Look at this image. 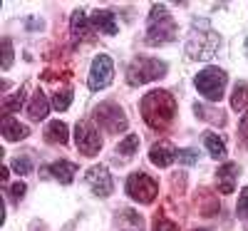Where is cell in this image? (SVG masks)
I'll use <instances>...</instances> for the list:
<instances>
[{
  "label": "cell",
  "mask_w": 248,
  "mask_h": 231,
  "mask_svg": "<svg viewBox=\"0 0 248 231\" xmlns=\"http://www.w3.org/2000/svg\"><path fill=\"white\" fill-rule=\"evenodd\" d=\"M176 115V99L167 90H152L141 99V117L152 130H167Z\"/></svg>",
  "instance_id": "cell-1"
},
{
  "label": "cell",
  "mask_w": 248,
  "mask_h": 231,
  "mask_svg": "<svg viewBox=\"0 0 248 231\" xmlns=\"http://www.w3.org/2000/svg\"><path fill=\"white\" fill-rule=\"evenodd\" d=\"M176 40V23L174 17L169 15L167 5H152L149 13V23H147V43L152 45H164Z\"/></svg>",
  "instance_id": "cell-2"
},
{
  "label": "cell",
  "mask_w": 248,
  "mask_h": 231,
  "mask_svg": "<svg viewBox=\"0 0 248 231\" xmlns=\"http://www.w3.org/2000/svg\"><path fill=\"white\" fill-rule=\"evenodd\" d=\"M164 75H167V65L156 57H134L132 65L127 67V82L132 87L147 85V82H154Z\"/></svg>",
  "instance_id": "cell-3"
},
{
  "label": "cell",
  "mask_w": 248,
  "mask_h": 231,
  "mask_svg": "<svg viewBox=\"0 0 248 231\" xmlns=\"http://www.w3.org/2000/svg\"><path fill=\"white\" fill-rule=\"evenodd\" d=\"M221 45V37L209 30V28H194L189 33V37H186V55L194 57V60H209L216 55Z\"/></svg>",
  "instance_id": "cell-4"
},
{
  "label": "cell",
  "mask_w": 248,
  "mask_h": 231,
  "mask_svg": "<svg viewBox=\"0 0 248 231\" xmlns=\"http://www.w3.org/2000/svg\"><path fill=\"white\" fill-rule=\"evenodd\" d=\"M196 90L209 99V102H221L223 97V87L229 82V75H226L221 67H206L196 75Z\"/></svg>",
  "instance_id": "cell-5"
},
{
  "label": "cell",
  "mask_w": 248,
  "mask_h": 231,
  "mask_svg": "<svg viewBox=\"0 0 248 231\" xmlns=\"http://www.w3.org/2000/svg\"><path fill=\"white\" fill-rule=\"evenodd\" d=\"M127 194L139 204H152L159 194V184L144 172H134L127 179Z\"/></svg>",
  "instance_id": "cell-6"
},
{
  "label": "cell",
  "mask_w": 248,
  "mask_h": 231,
  "mask_svg": "<svg viewBox=\"0 0 248 231\" xmlns=\"http://www.w3.org/2000/svg\"><path fill=\"white\" fill-rule=\"evenodd\" d=\"M75 142H77L79 154H85V157H97L99 149H102V134H99V130L94 127V124L87 122V119L77 122V127H75Z\"/></svg>",
  "instance_id": "cell-7"
},
{
  "label": "cell",
  "mask_w": 248,
  "mask_h": 231,
  "mask_svg": "<svg viewBox=\"0 0 248 231\" xmlns=\"http://www.w3.org/2000/svg\"><path fill=\"white\" fill-rule=\"evenodd\" d=\"M114 80V62L109 55H97L92 60V67H90V77H87V87L92 92H99V90H105L109 87V82Z\"/></svg>",
  "instance_id": "cell-8"
},
{
  "label": "cell",
  "mask_w": 248,
  "mask_h": 231,
  "mask_svg": "<svg viewBox=\"0 0 248 231\" xmlns=\"http://www.w3.org/2000/svg\"><path fill=\"white\" fill-rule=\"evenodd\" d=\"M94 119L107 132H122V130H127V115L122 112V107H117V104H112V102H102L99 107L94 110Z\"/></svg>",
  "instance_id": "cell-9"
},
{
  "label": "cell",
  "mask_w": 248,
  "mask_h": 231,
  "mask_svg": "<svg viewBox=\"0 0 248 231\" xmlns=\"http://www.w3.org/2000/svg\"><path fill=\"white\" fill-rule=\"evenodd\" d=\"M85 182L92 186V192L97 194V197H109L112 194V189H114V182H112V174H109V169L107 166H102V164H97V166H92V169L85 174Z\"/></svg>",
  "instance_id": "cell-10"
},
{
  "label": "cell",
  "mask_w": 248,
  "mask_h": 231,
  "mask_svg": "<svg viewBox=\"0 0 248 231\" xmlns=\"http://www.w3.org/2000/svg\"><path fill=\"white\" fill-rule=\"evenodd\" d=\"M92 28L105 33V35H117L119 25H117V17L112 10H94L92 13Z\"/></svg>",
  "instance_id": "cell-11"
},
{
  "label": "cell",
  "mask_w": 248,
  "mask_h": 231,
  "mask_svg": "<svg viewBox=\"0 0 248 231\" xmlns=\"http://www.w3.org/2000/svg\"><path fill=\"white\" fill-rule=\"evenodd\" d=\"M176 149H174V144L171 142H156L152 149H149V159L156 164V166H169L174 159H176Z\"/></svg>",
  "instance_id": "cell-12"
},
{
  "label": "cell",
  "mask_w": 248,
  "mask_h": 231,
  "mask_svg": "<svg viewBox=\"0 0 248 231\" xmlns=\"http://www.w3.org/2000/svg\"><path fill=\"white\" fill-rule=\"evenodd\" d=\"M90 23H87V13L85 10H75L72 17H70V33H72V40L75 43H82V40H90Z\"/></svg>",
  "instance_id": "cell-13"
},
{
  "label": "cell",
  "mask_w": 248,
  "mask_h": 231,
  "mask_svg": "<svg viewBox=\"0 0 248 231\" xmlns=\"http://www.w3.org/2000/svg\"><path fill=\"white\" fill-rule=\"evenodd\" d=\"M238 174H241V169H238V164H223V166H218V172H216V177H218V189L223 194H231L233 189H236V179H238Z\"/></svg>",
  "instance_id": "cell-14"
},
{
  "label": "cell",
  "mask_w": 248,
  "mask_h": 231,
  "mask_svg": "<svg viewBox=\"0 0 248 231\" xmlns=\"http://www.w3.org/2000/svg\"><path fill=\"white\" fill-rule=\"evenodd\" d=\"M3 137L8 142H20V139H25L30 134V127H25V124H20L17 119H13L10 115H3Z\"/></svg>",
  "instance_id": "cell-15"
},
{
  "label": "cell",
  "mask_w": 248,
  "mask_h": 231,
  "mask_svg": "<svg viewBox=\"0 0 248 231\" xmlns=\"http://www.w3.org/2000/svg\"><path fill=\"white\" fill-rule=\"evenodd\" d=\"M47 112H50V102H47V97H45L43 90H37V92L32 95L30 104H28V115H30L32 122H40V119L47 117Z\"/></svg>",
  "instance_id": "cell-16"
},
{
  "label": "cell",
  "mask_w": 248,
  "mask_h": 231,
  "mask_svg": "<svg viewBox=\"0 0 248 231\" xmlns=\"http://www.w3.org/2000/svg\"><path fill=\"white\" fill-rule=\"evenodd\" d=\"M50 174H52L55 179H60L62 184H72V179H75V174H77V166H75L72 162H67V159H60V162H55V164L50 166Z\"/></svg>",
  "instance_id": "cell-17"
},
{
  "label": "cell",
  "mask_w": 248,
  "mask_h": 231,
  "mask_svg": "<svg viewBox=\"0 0 248 231\" xmlns=\"http://www.w3.org/2000/svg\"><path fill=\"white\" fill-rule=\"evenodd\" d=\"M45 139L50 144H67L70 139V132H67V124L65 122H50L47 127H45Z\"/></svg>",
  "instance_id": "cell-18"
},
{
  "label": "cell",
  "mask_w": 248,
  "mask_h": 231,
  "mask_svg": "<svg viewBox=\"0 0 248 231\" xmlns=\"http://www.w3.org/2000/svg\"><path fill=\"white\" fill-rule=\"evenodd\" d=\"M203 147L209 149V154H211L214 159H223V157H226V144H223V139H221L218 134H214V132H206V134H203Z\"/></svg>",
  "instance_id": "cell-19"
},
{
  "label": "cell",
  "mask_w": 248,
  "mask_h": 231,
  "mask_svg": "<svg viewBox=\"0 0 248 231\" xmlns=\"http://www.w3.org/2000/svg\"><path fill=\"white\" fill-rule=\"evenodd\" d=\"M231 107L236 112L248 107V82H238V85H236V90L231 95Z\"/></svg>",
  "instance_id": "cell-20"
},
{
  "label": "cell",
  "mask_w": 248,
  "mask_h": 231,
  "mask_svg": "<svg viewBox=\"0 0 248 231\" xmlns=\"http://www.w3.org/2000/svg\"><path fill=\"white\" fill-rule=\"evenodd\" d=\"M70 104H72V90L70 87H62L52 95V110L65 112V110H70Z\"/></svg>",
  "instance_id": "cell-21"
},
{
  "label": "cell",
  "mask_w": 248,
  "mask_h": 231,
  "mask_svg": "<svg viewBox=\"0 0 248 231\" xmlns=\"http://www.w3.org/2000/svg\"><path fill=\"white\" fill-rule=\"evenodd\" d=\"M137 147H139V134H127L119 144H117V154L122 157H132L137 152Z\"/></svg>",
  "instance_id": "cell-22"
},
{
  "label": "cell",
  "mask_w": 248,
  "mask_h": 231,
  "mask_svg": "<svg viewBox=\"0 0 248 231\" xmlns=\"http://www.w3.org/2000/svg\"><path fill=\"white\" fill-rule=\"evenodd\" d=\"M23 99H25V87H20L13 97H5V102H3V110H5V115H10V112H15V110H20V104H23Z\"/></svg>",
  "instance_id": "cell-23"
},
{
  "label": "cell",
  "mask_w": 248,
  "mask_h": 231,
  "mask_svg": "<svg viewBox=\"0 0 248 231\" xmlns=\"http://www.w3.org/2000/svg\"><path fill=\"white\" fill-rule=\"evenodd\" d=\"M238 219H248V186H243V192L238 197V206H236Z\"/></svg>",
  "instance_id": "cell-24"
},
{
  "label": "cell",
  "mask_w": 248,
  "mask_h": 231,
  "mask_svg": "<svg viewBox=\"0 0 248 231\" xmlns=\"http://www.w3.org/2000/svg\"><path fill=\"white\" fill-rule=\"evenodd\" d=\"M10 166H13L17 174H30V172H32V164H30V159H25V157H15Z\"/></svg>",
  "instance_id": "cell-25"
},
{
  "label": "cell",
  "mask_w": 248,
  "mask_h": 231,
  "mask_svg": "<svg viewBox=\"0 0 248 231\" xmlns=\"http://www.w3.org/2000/svg\"><path fill=\"white\" fill-rule=\"evenodd\" d=\"M25 192H28V186L23 184V182H15V184H8V194H10V199L13 201H20L25 197Z\"/></svg>",
  "instance_id": "cell-26"
},
{
  "label": "cell",
  "mask_w": 248,
  "mask_h": 231,
  "mask_svg": "<svg viewBox=\"0 0 248 231\" xmlns=\"http://www.w3.org/2000/svg\"><path fill=\"white\" fill-rule=\"evenodd\" d=\"M0 50H3V70H10L13 67V45H10L8 37L3 40V48Z\"/></svg>",
  "instance_id": "cell-27"
},
{
  "label": "cell",
  "mask_w": 248,
  "mask_h": 231,
  "mask_svg": "<svg viewBox=\"0 0 248 231\" xmlns=\"http://www.w3.org/2000/svg\"><path fill=\"white\" fill-rule=\"evenodd\" d=\"M176 159H179V164L191 166V164H196V162H199V152H194V149H184V152H179V154H176Z\"/></svg>",
  "instance_id": "cell-28"
},
{
  "label": "cell",
  "mask_w": 248,
  "mask_h": 231,
  "mask_svg": "<svg viewBox=\"0 0 248 231\" xmlns=\"http://www.w3.org/2000/svg\"><path fill=\"white\" fill-rule=\"evenodd\" d=\"M154 231H179V226L171 224L169 219H164V216H156L154 219Z\"/></svg>",
  "instance_id": "cell-29"
},
{
  "label": "cell",
  "mask_w": 248,
  "mask_h": 231,
  "mask_svg": "<svg viewBox=\"0 0 248 231\" xmlns=\"http://www.w3.org/2000/svg\"><path fill=\"white\" fill-rule=\"evenodd\" d=\"M238 139L243 142V147L248 149V112L243 115V119H241V124H238Z\"/></svg>",
  "instance_id": "cell-30"
},
{
  "label": "cell",
  "mask_w": 248,
  "mask_h": 231,
  "mask_svg": "<svg viewBox=\"0 0 248 231\" xmlns=\"http://www.w3.org/2000/svg\"><path fill=\"white\" fill-rule=\"evenodd\" d=\"M243 50H246V57H248V37H246V43H243Z\"/></svg>",
  "instance_id": "cell-31"
},
{
  "label": "cell",
  "mask_w": 248,
  "mask_h": 231,
  "mask_svg": "<svg viewBox=\"0 0 248 231\" xmlns=\"http://www.w3.org/2000/svg\"><path fill=\"white\" fill-rule=\"evenodd\" d=\"M196 231H206V229H196Z\"/></svg>",
  "instance_id": "cell-32"
}]
</instances>
